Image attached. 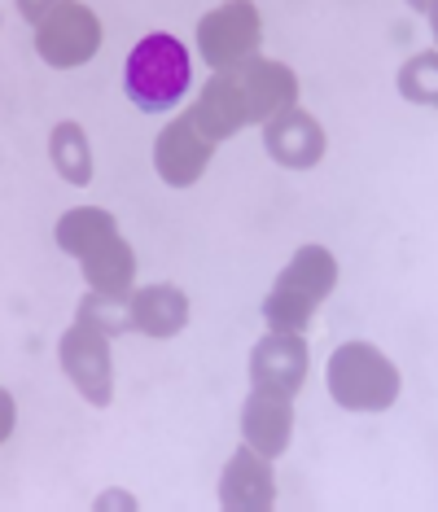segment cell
I'll return each mask as SVG.
<instances>
[{
  "label": "cell",
  "mask_w": 438,
  "mask_h": 512,
  "mask_svg": "<svg viewBox=\"0 0 438 512\" xmlns=\"http://www.w3.org/2000/svg\"><path fill=\"white\" fill-rule=\"evenodd\" d=\"M189 49L176 36H145L128 57V97L141 110L158 114V110H176V101L189 92Z\"/></svg>",
  "instance_id": "1"
},
{
  "label": "cell",
  "mask_w": 438,
  "mask_h": 512,
  "mask_svg": "<svg viewBox=\"0 0 438 512\" xmlns=\"http://www.w3.org/2000/svg\"><path fill=\"white\" fill-rule=\"evenodd\" d=\"M333 364L355 372V386H342L338 403H347V407H382V403L395 399V390H399L395 368H390L382 355L368 351V346H347V351L333 355Z\"/></svg>",
  "instance_id": "2"
},
{
  "label": "cell",
  "mask_w": 438,
  "mask_h": 512,
  "mask_svg": "<svg viewBox=\"0 0 438 512\" xmlns=\"http://www.w3.org/2000/svg\"><path fill=\"white\" fill-rule=\"evenodd\" d=\"M62 359H66V372L84 386L88 399H110V355L106 346H92V333H66V346H62Z\"/></svg>",
  "instance_id": "3"
},
{
  "label": "cell",
  "mask_w": 438,
  "mask_h": 512,
  "mask_svg": "<svg viewBox=\"0 0 438 512\" xmlns=\"http://www.w3.org/2000/svg\"><path fill=\"white\" fill-rule=\"evenodd\" d=\"M403 88L412 92V101H434L438 106V57H412V66L403 71Z\"/></svg>",
  "instance_id": "4"
},
{
  "label": "cell",
  "mask_w": 438,
  "mask_h": 512,
  "mask_svg": "<svg viewBox=\"0 0 438 512\" xmlns=\"http://www.w3.org/2000/svg\"><path fill=\"white\" fill-rule=\"evenodd\" d=\"M9 425H14V403H9V394H0V438L9 434Z\"/></svg>",
  "instance_id": "5"
},
{
  "label": "cell",
  "mask_w": 438,
  "mask_h": 512,
  "mask_svg": "<svg viewBox=\"0 0 438 512\" xmlns=\"http://www.w3.org/2000/svg\"><path fill=\"white\" fill-rule=\"evenodd\" d=\"M434 22H438V9H434Z\"/></svg>",
  "instance_id": "6"
}]
</instances>
